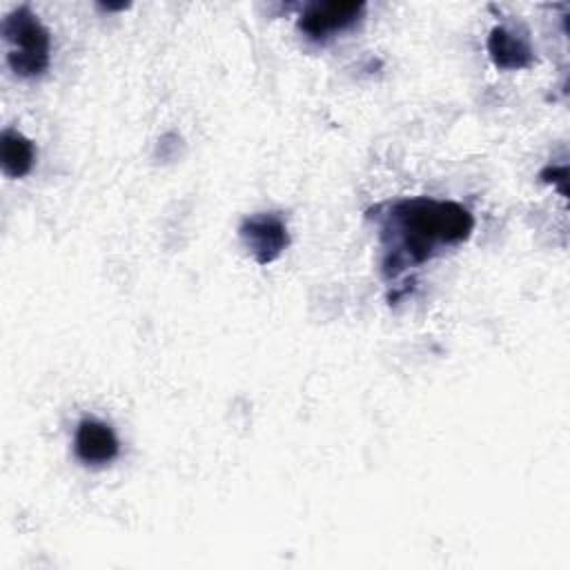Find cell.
Returning a JSON list of instances; mask_svg holds the SVG:
<instances>
[{
  "mask_svg": "<svg viewBox=\"0 0 570 570\" xmlns=\"http://www.w3.org/2000/svg\"><path fill=\"white\" fill-rule=\"evenodd\" d=\"M238 236L258 265L274 263L289 245L287 225L274 212L247 216L238 227Z\"/></svg>",
  "mask_w": 570,
  "mask_h": 570,
  "instance_id": "cell-4",
  "label": "cell"
},
{
  "mask_svg": "<svg viewBox=\"0 0 570 570\" xmlns=\"http://www.w3.org/2000/svg\"><path fill=\"white\" fill-rule=\"evenodd\" d=\"M472 229L474 216L454 200L419 196L390 203L381 220L383 274L396 278L403 269L430 261L439 247L468 240Z\"/></svg>",
  "mask_w": 570,
  "mask_h": 570,
  "instance_id": "cell-1",
  "label": "cell"
},
{
  "mask_svg": "<svg viewBox=\"0 0 570 570\" xmlns=\"http://www.w3.org/2000/svg\"><path fill=\"white\" fill-rule=\"evenodd\" d=\"M73 452L85 465H107L118 456L120 443L109 423L87 416L76 428Z\"/></svg>",
  "mask_w": 570,
  "mask_h": 570,
  "instance_id": "cell-5",
  "label": "cell"
},
{
  "mask_svg": "<svg viewBox=\"0 0 570 570\" xmlns=\"http://www.w3.org/2000/svg\"><path fill=\"white\" fill-rule=\"evenodd\" d=\"M100 9H105V11H120V9H127V4H100Z\"/></svg>",
  "mask_w": 570,
  "mask_h": 570,
  "instance_id": "cell-9",
  "label": "cell"
},
{
  "mask_svg": "<svg viewBox=\"0 0 570 570\" xmlns=\"http://www.w3.org/2000/svg\"><path fill=\"white\" fill-rule=\"evenodd\" d=\"M2 36L9 45L7 65L18 78H36L49 69L51 36L29 7H18L4 16Z\"/></svg>",
  "mask_w": 570,
  "mask_h": 570,
  "instance_id": "cell-2",
  "label": "cell"
},
{
  "mask_svg": "<svg viewBox=\"0 0 570 570\" xmlns=\"http://www.w3.org/2000/svg\"><path fill=\"white\" fill-rule=\"evenodd\" d=\"M36 163V147L33 142L16 131V129H4L0 138V167L7 178H22L31 171Z\"/></svg>",
  "mask_w": 570,
  "mask_h": 570,
  "instance_id": "cell-7",
  "label": "cell"
},
{
  "mask_svg": "<svg viewBox=\"0 0 570 570\" xmlns=\"http://www.w3.org/2000/svg\"><path fill=\"white\" fill-rule=\"evenodd\" d=\"M541 178H543L546 183H559L561 194L566 196V178H568L566 165H561V167H546V169L541 171Z\"/></svg>",
  "mask_w": 570,
  "mask_h": 570,
  "instance_id": "cell-8",
  "label": "cell"
},
{
  "mask_svg": "<svg viewBox=\"0 0 570 570\" xmlns=\"http://www.w3.org/2000/svg\"><path fill=\"white\" fill-rule=\"evenodd\" d=\"M365 11V2L354 0H327L312 2L303 9L298 18V31L314 42H325L336 33L350 29L361 20Z\"/></svg>",
  "mask_w": 570,
  "mask_h": 570,
  "instance_id": "cell-3",
  "label": "cell"
},
{
  "mask_svg": "<svg viewBox=\"0 0 570 570\" xmlns=\"http://www.w3.org/2000/svg\"><path fill=\"white\" fill-rule=\"evenodd\" d=\"M485 47H488L490 60L503 71L528 69L534 62V51L530 47V40L523 33H517L503 24L492 27Z\"/></svg>",
  "mask_w": 570,
  "mask_h": 570,
  "instance_id": "cell-6",
  "label": "cell"
}]
</instances>
